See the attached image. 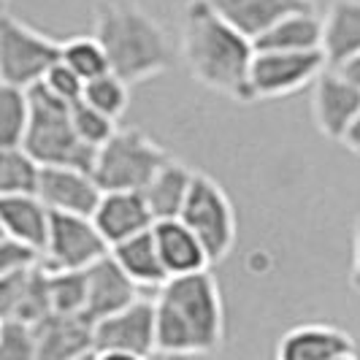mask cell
<instances>
[{
  "mask_svg": "<svg viewBox=\"0 0 360 360\" xmlns=\"http://www.w3.org/2000/svg\"><path fill=\"white\" fill-rule=\"evenodd\" d=\"M255 41L217 11L209 0H193L181 25V63L206 90L250 103Z\"/></svg>",
  "mask_w": 360,
  "mask_h": 360,
  "instance_id": "cell-1",
  "label": "cell"
},
{
  "mask_svg": "<svg viewBox=\"0 0 360 360\" xmlns=\"http://www.w3.org/2000/svg\"><path fill=\"white\" fill-rule=\"evenodd\" d=\"M158 355L168 360H200L225 342V307L209 271L168 279L155 295Z\"/></svg>",
  "mask_w": 360,
  "mask_h": 360,
  "instance_id": "cell-2",
  "label": "cell"
},
{
  "mask_svg": "<svg viewBox=\"0 0 360 360\" xmlns=\"http://www.w3.org/2000/svg\"><path fill=\"white\" fill-rule=\"evenodd\" d=\"M95 36L103 44L111 73L141 84L174 65L171 38L158 19L133 0H106L95 8Z\"/></svg>",
  "mask_w": 360,
  "mask_h": 360,
  "instance_id": "cell-3",
  "label": "cell"
},
{
  "mask_svg": "<svg viewBox=\"0 0 360 360\" xmlns=\"http://www.w3.org/2000/svg\"><path fill=\"white\" fill-rule=\"evenodd\" d=\"M30 103H33V117H30V130L22 146L41 165L82 168L92 174L95 149L79 139L73 127L71 106L57 101L44 84H36L30 90Z\"/></svg>",
  "mask_w": 360,
  "mask_h": 360,
  "instance_id": "cell-4",
  "label": "cell"
},
{
  "mask_svg": "<svg viewBox=\"0 0 360 360\" xmlns=\"http://www.w3.org/2000/svg\"><path fill=\"white\" fill-rule=\"evenodd\" d=\"M171 155L139 127H120L95 152L92 176L103 193H144Z\"/></svg>",
  "mask_w": 360,
  "mask_h": 360,
  "instance_id": "cell-5",
  "label": "cell"
},
{
  "mask_svg": "<svg viewBox=\"0 0 360 360\" xmlns=\"http://www.w3.org/2000/svg\"><path fill=\"white\" fill-rule=\"evenodd\" d=\"M63 60V41L38 33L14 14L0 17V84L33 90Z\"/></svg>",
  "mask_w": 360,
  "mask_h": 360,
  "instance_id": "cell-6",
  "label": "cell"
},
{
  "mask_svg": "<svg viewBox=\"0 0 360 360\" xmlns=\"http://www.w3.org/2000/svg\"><path fill=\"white\" fill-rule=\"evenodd\" d=\"M181 222L200 238L212 263H222L233 252L238 219H236L233 200L217 184L212 176L198 174L190 200L181 212Z\"/></svg>",
  "mask_w": 360,
  "mask_h": 360,
  "instance_id": "cell-7",
  "label": "cell"
},
{
  "mask_svg": "<svg viewBox=\"0 0 360 360\" xmlns=\"http://www.w3.org/2000/svg\"><path fill=\"white\" fill-rule=\"evenodd\" d=\"M325 68L323 52H257L250 71V103L288 98L314 84Z\"/></svg>",
  "mask_w": 360,
  "mask_h": 360,
  "instance_id": "cell-8",
  "label": "cell"
},
{
  "mask_svg": "<svg viewBox=\"0 0 360 360\" xmlns=\"http://www.w3.org/2000/svg\"><path fill=\"white\" fill-rule=\"evenodd\" d=\"M111 252L92 217L52 212V231L44 250V266L49 271H87Z\"/></svg>",
  "mask_w": 360,
  "mask_h": 360,
  "instance_id": "cell-9",
  "label": "cell"
},
{
  "mask_svg": "<svg viewBox=\"0 0 360 360\" xmlns=\"http://www.w3.org/2000/svg\"><path fill=\"white\" fill-rule=\"evenodd\" d=\"M95 352H133L158 355V314L155 301L139 298L136 304L95 323Z\"/></svg>",
  "mask_w": 360,
  "mask_h": 360,
  "instance_id": "cell-10",
  "label": "cell"
},
{
  "mask_svg": "<svg viewBox=\"0 0 360 360\" xmlns=\"http://www.w3.org/2000/svg\"><path fill=\"white\" fill-rule=\"evenodd\" d=\"M311 117L320 136L342 144L344 133L360 117V87L336 68H325L311 84Z\"/></svg>",
  "mask_w": 360,
  "mask_h": 360,
  "instance_id": "cell-11",
  "label": "cell"
},
{
  "mask_svg": "<svg viewBox=\"0 0 360 360\" xmlns=\"http://www.w3.org/2000/svg\"><path fill=\"white\" fill-rule=\"evenodd\" d=\"M49 314H54V309L46 266L0 276V320L38 325Z\"/></svg>",
  "mask_w": 360,
  "mask_h": 360,
  "instance_id": "cell-12",
  "label": "cell"
},
{
  "mask_svg": "<svg viewBox=\"0 0 360 360\" xmlns=\"http://www.w3.org/2000/svg\"><path fill=\"white\" fill-rule=\"evenodd\" d=\"M38 198L49 206V212L92 217L101 198H103V190H101V184L95 181L90 171L44 165Z\"/></svg>",
  "mask_w": 360,
  "mask_h": 360,
  "instance_id": "cell-13",
  "label": "cell"
},
{
  "mask_svg": "<svg viewBox=\"0 0 360 360\" xmlns=\"http://www.w3.org/2000/svg\"><path fill=\"white\" fill-rule=\"evenodd\" d=\"M87 274V309L84 317L92 325L106 320L111 314L122 311L125 307L136 304L141 295L139 288L133 285V279L127 276L125 271L120 269V263L111 257V252L98 260L95 266L84 271Z\"/></svg>",
  "mask_w": 360,
  "mask_h": 360,
  "instance_id": "cell-14",
  "label": "cell"
},
{
  "mask_svg": "<svg viewBox=\"0 0 360 360\" xmlns=\"http://www.w3.org/2000/svg\"><path fill=\"white\" fill-rule=\"evenodd\" d=\"M355 352V339L330 323H304L290 328L276 342L274 360H336Z\"/></svg>",
  "mask_w": 360,
  "mask_h": 360,
  "instance_id": "cell-15",
  "label": "cell"
},
{
  "mask_svg": "<svg viewBox=\"0 0 360 360\" xmlns=\"http://www.w3.org/2000/svg\"><path fill=\"white\" fill-rule=\"evenodd\" d=\"M92 219L108 241V247H117L127 238L155 228V214L144 193H103Z\"/></svg>",
  "mask_w": 360,
  "mask_h": 360,
  "instance_id": "cell-16",
  "label": "cell"
},
{
  "mask_svg": "<svg viewBox=\"0 0 360 360\" xmlns=\"http://www.w3.org/2000/svg\"><path fill=\"white\" fill-rule=\"evenodd\" d=\"M38 360H82L95 355V325L84 314H49L36 325Z\"/></svg>",
  "mask_w": 360,
  "mask_h": 360,
  "instance_id": "cell-17",
  "label": "cell"
},
{
  "mask_svg": "<svg viewBox=\"0 0 360 360\" xmlns=\"http://www.w3.org/2000/svg\"><path fill=\"white\" fill-rule=\"evenodd\" d=\"M209 3L252 41L292 14L317 11L314 0H209Z\"/></svg>",
  "mask_w": 360,
  "mask_h": 360,
  "instance_id": "cell-18",
  "label": "cell"
},
{
  "mask_svg": "<svg viewBox=\"0 0 360 360\" xmlns=\"http://www.w3.org/2000/svg\"><path fill=\"white\" fill-rule=\"evenodd\" d=\"M158 250H160L162 266L168 271L171 279L176 276H193L200 271H209L212 260L206 247L200 244V238L181 219H162L155 222L152 228Z\"/></svg>",
  "mask_w": 360,
  "mask_h": 360,
  "instance_id": "cell-19",
  "label": "cell"
},
{
  "mask_svg": "<svg viewBox=\"0 0 360 360\" xmlns=\"http://www.w3.org/2000/svg\"><path fill=\"white\" fill-rule=\"evenodd\" d=\"M0 228L36 250H46L52 231V212L38 195H0Z\"/></svg>",
  "mask_w": 360,
  "mask_h": 360,
  "instance_id": "cell-20",
  "label": "cell"
},
{
  "mask_svg": "<svg viewBox=\"0 0 360 360\" xmlns=\"http://www.w3.org/2000/svg\"><path fill=\"white\" fill-rule=\"evenodd\" d=\"M198 171H193L190 165H184L181 160L171 158V160L158 171V176L149 181V187L144 190L146 203L155 214V222L162 219H181V212L190 200L193 184H195Z\"/></svg>",
  "mask_w": 360,
  "mask_h": 360,
  "instance_id": "cell-21",
  "label": "cell"
},
{
  "mask_svg": "<svg viewBox=\"0 0 360 360\" xmlns=\"http://www.w3.org/2000/svg\"><path fill=\"white\" fill-rule=\"evenodd\" d=\"M323 54L328 68H339L360 54V0H333L323 17Z\"/></svg>",
  "mask_w": 360,
  "mask_h": 360,
  "instance_id": "cell-22",
  "label": "cell"
},
{
  "mask_svg": "<svg viewBox=\"0 0 360 360\" xmlns=\"http://www.w3.org/2000/svg\"><path fill=\"white\" fill-rule=\"evenodd\" d=\"M111 257L120 263V269L133 279V285L139 290H160L171 276L162 266L160 250L155 233L146 231L141 236H133L122 244L111 247Z\"/></svg>",
  "mask_w": 360,
  "mask_h": 360,
  "instance_id": "cell-23",
  "label": "cell"
},
{
  "mask_svg": "<svg viewBox=\"0 0 360 360\" xmlns=\"http://www.w3.org/2000/svg\"><path fill=\"white\" fill-rule=\"evenodd\" d=\"M255 52H323V17L304 11L282 19L255 38Z\"/></svg>",
  "mask_w": 360,
  "mask_h": 360,
  "instance_id": "cell-24",
  "label": "cell"
},
{
  "mask_svg": "<svg viewBox=\"0 0 360 360\" xmlns=\"http://www.w3.org/2000/svg\"><path fill=\"white\" fill-rule=\"evenodd\" d=\"M44 165L25 146L0 149V195H38Z\"/></svg>",
  "mask_w": 360,
  "mask_h": 360,
  "instance_id": "cell-25",
  "label": "cell"
},
{
  "mask_svg": "<svg viewBox=\"0 0 360 360\" xmlns=\"http://www.w3.org/2000/svg\"><path fill=\"white\" fill-rule=\"evenodd\" d=\"M30 117H33L30 90L0 84V149L25 144L30 130Z\"/></svg>",
  "mask_w": 360,
  "mask_h": 360,
  "instance_id": "cell-26",
  "label": "cell"
},
{
  "mask_svg": "<svg viewBox=\"0 0 360 360\" xmlns=\"http://www.w3.org/2000/svg\"><path fill=\"white\" fill-rule=\"evenodd\" d=\"M63 63L73 68L84 82L111 73V63L98 36H73L63 41Z\"/></svg>",
  "mask_w": 360,
  "mask_h": 360,
  "instance_id": "cell-27",
  "label": "cell"
},
{
  "mask_svg": "<svg viewBox=\"0 0 360 360\" xmlns=\"http://www.w3.org/2000/svg\"><path fill=\"white\" fill-rule=\"evenodd\" d=\"M49 295H52L54 314H84L87 274L84 271H49Z\"/></svg>",
  "mask_w": 360,
  "mask_h": 360,
  "instance_id": "cell-28",
  "label": "cell"
},
{
  "mask_svg": "<svg viewBox=\"0 0 360 360\" xmlns=\"http://www.w3.org/2000/svg\"><path fill=\"white\" fill-rule=\"evenodd\" d=\"M84 103L103 111L111 120H120L130 106V84L125 79H120L117 73L98 76V79L87 82V87H84Z\"/></svg>",
  "mask_w": 360,
  "mask_h": 360,
  "instance_id": "cell-29",
  "label": "cell"
},
{
  "mask_svg": "<svg viewBox=\"0 0 360 360\" xmlns=\"http://www.w3.org/2000/svg\"><path fill=\"white\" fill-rule=\"evenodd\" d=\"M71 117H73V127H76L79 139L87 146H92L95 152L120 130V127H117V120L106 117L103 111L92 108L90 103H84V101L71 106Z\"/></svg>",
  "mask_w": 360,
  "mask_h": 360,
  "instance_id": "cell-30",
  "label": "cell"
},
{
  "mask_svg": "<svg viewBox=\"0 0 360 360\" xmlns=\"http://www.w3.org/2000/svg\"><path fill=\"white\" fill-rule=\"evenodd\" d=\"M0 360H38L36 325L0 320Z\"/></svg>",
  "mask_w": 360,
  "mask_h": 360,
  "instance_id": "cell-31",
  "label": "cell"
},
{
  "mask_svg": "<svg viewBox=\"0 0 360 360\" xmlns=\"http://www.w3.org/2000/svg\"><path fill=\"white\" fill-rule=\"evenodd\" d=\"M41 84L52 92L57 101H63V103H68V106H76V103L84 101V87H87V82L73 71V68H68L63 60L54 65L52 71L46 73V79H44Z\"/></svg>",
  "mask_w": 360,
  "mask_h": 360,
  "instance_id": "cell-32",
  "label": "cell"
},
{
  "mask_svg": "<svg viewBox=\"0 0 360 360\" xmlns=\"http://www.w3.org/2000/svg\"><path fill=\"white\" fill-rule=\"evenodd\" d=\"M44 266V252L30 247V244H22L11 236H3L0 238V276L3 274H14V271H30Z\"/></svg>",
  "mask_w": 360,
  "mask_h": 360,
  "instance_id": "cell-33",
  "label": "cell"
},
{
  "mask_svg": "<svg viewBox=\"0 0 360 360\" xmlns=\"http://www.w3.org/2000/svg\"><path fill=\"white\" fill-rule=\"evenodd\" d=\"M349 288L360 295V217L355 222V236H352V263H349Z\"/></svg>",
  "mask_w": 360,
  "mask_h": 360,
  "instance_id": "cell-34",
  "label": "cell"
},
{
  "mask_svg": "<svg viewBox=\"0 0 360 360\" xmlns=\"http://www.w3.org/2000/svg\"><path fill=\"white\" fill-rule=\"evenodd\" d=\"M342 146L347 149V152H352V155H358L360 158V117L349 125V130L344 133Z\"/></svg>",
  "mask_w": 360,
  "mask_h": 360,
  "instance_id": "cell-35",
  "label": "cell"
},
{
  "mask_svg": "<svg viewBox=\"0 0 360 360\" xmlns=\"http://www.w3.org/2000/svg\"><path fill=\"white\" fill-rule=\"evenodd\" d=\"M336 71L342 73L344 79H349L355 87H360V54H355V57H349L344 65H339Z\"/></svg>",
  "mask_w": 360,
  "mask_h": 360,
  "instance_id": "cell-36",
  "label": "cell"
},
{
  "mask_svg": "<svg viewBox=\"0 0 360 360\" xmlns=\"http://www.w3.org/2000/svg\"><path fill=\"white\" fill-rule=\"evenodd\" d=\"M95 360H149V358L133 355V352H95Z\"/></svg>",
  "mask_w": 360,
  "mask_h": 360,
  "instance_id": "cell-37",
  "label": "cell"
},
{
  "mask_svg": "<svg viewBox=\"0 0 360 360\" xmlns=\"http://www.w3.org/2000/svg\"><path fill=\"white\" fill-rule=\"evenodd\" d=\"M336 360H360L355 352H349V355H342V358H336Z\"/></svg>",
  "mask_w": 360,
  "mask_h": 360,
  "instance_id": "cell-38",
  "label": "cell"
},
{
  "mask_svg": "<svg viewBox=\"0 0 360 360\" xmlns=\"http://www.w3.org/2000/svg\"><path fill=\"white\" fill-rule=\"evenodd\" d=\"M82 360H95V355H87V358H82Z\"/></svg>",
  "mask_w": 360,
  "mask_h": 360,
  "instance_id": "cell-39",
  "label": "cell"
}]
</instances>
